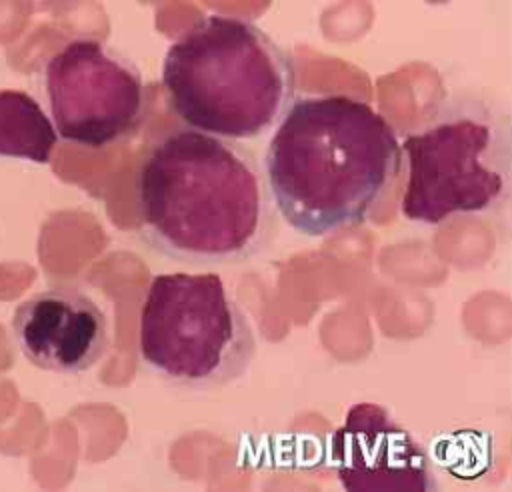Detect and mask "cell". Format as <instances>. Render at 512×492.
<instances>
[{
	"label": "cell",
	"instance_id": "cell-1",
	"mask_svg": "<svg viewBox=\"0 0 512 492\" xmlns=\"http://www.w3.org/2000/svg\"><path fill=\"white\" fill-rule=\"evenodd\" d=\"M136 234L152 252L190 266L240 264L278 234L262 166L244 144L174 128L136 170Z\"/></svg>",
	"mask_w": 512,
	"mask_h": 492
},
{
	"label": "cell",
	"instance_id": "cell-2",
	"mask_svg": "<svg viewBox=\"0 0 512 492\" xmlns=\"http://www.w3.org/2000/svg\"><path fill=\"white\" fill-rule=\"evenodd\" d=\"M400 166L390 122L346 94L294 98L262 160L276 212L308 238L364 224Z\"/></svg>",
	"mask_w": 512,
	"mask_h": 492
},
{
	"label": "cell",
	"instance_id": "cell-3",
	"mask_svg": "<svg viewBox=\"0 0 512 492\" xmlns=\"http://www.w3.org/2000/svg\"><path fill=\"white\" fill-rule=\"evenodd\" d=\"M162 88L188 128L238 142L278 126L296 96V68L258 24L208 14L168 46Z\"/></svg>",
	"mask_w": 512,
	"mask_h": 492
},
{
	"label": "cell",
	"instance_id": "cell-4",
	"mask_svg": "<svg viewBox=\"0 0 512 492\" xmlns=\"http://www.w3.org/2000/svg\"><path fill=\"white\" fill-rule=\"evenodd\" d=\"M400 148L408 168L402 214L412 222L440 224L452 214L496 210L510 198V116L488 96H446Z\"/></svg>",
	"mask_w": 512,
	"mask_h": 492
},
{
	"label": "cell",
	"instance_id": "cell-5",
	"mask_svg": "<svg viewBox=\"0 0 512 492\" xmlns=\"http://www.w3.org/2000/svg\"><path fill=\"white\" fill-rule=\"evenodd\" d=\"M138 352L170 386L216 390L248 372L256 332L220 274H158L140 308Z\"/></svg>",
	"mask_w": 512,
	"mask_h": 492
},
{
	"label": "cell",
	"instance_id": "cell-6",
	"mask_svg": "<svg viewBox=\"0 0 512 492\" xmlns=\"http://www.w3.org/2000/svg\"><path fill=\"white\" fill-rule=\"evenodd\" d=\"M46 92L58 134L88 148L134 132L148 106L138 66L92 38L72 40L52 56Z\"/></svg>",
	"mask_w": 512,
	"mask_h": 492
},
{
	"label": "cell",
	"instance_id": "cell-7",
	"mask_svg": "<svg viewBox=\"0 0 512 492\" xmlns=\"http://www.w3.org/2000/svg\"><path fill=\"white\" fill-rule=\"evenodd\" d=\"M330 460L348 492H432V460L392 414L374 402L348 408L330 436Z\"/></svg>",
	"mask_w": 512,
	"mask_h": 492
},
{
	"label": "cell",
	"instance_id": "cell-8",
	"mask_svg": "<svg viewBox=\"0 0 512 492\" xmlns=\"http://www.w3.org/2000/svg\"><path fill=\"white\" fill-rule=\"evenodd\" d=\"M14 340L28 362L58 374H80L110 346L104 310L78 288H50L18 304Z\"/></svg>",
	"mask_w": 512,
	"mask_h": 492
},
{
	"label": "cell",
	"instance_id": "cell-9",
	"mask_svg": "<svg viewBox=\"0 0 512 492\" xmlns=\"http://www.w3.org/2000/svg\"><path fill=\"white\" fill-rule=\"evenodd\" d=\"M56 132L48 116L24 92H0V154L48 162Z\"/></svg>",
	"mask_w": 512,
	"mask_h": 492
}]
</instances>
